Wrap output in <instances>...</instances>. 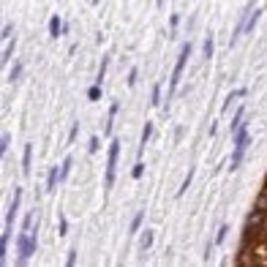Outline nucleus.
<instances>
[{"mask_svg":"<svg viewBox=\"0 0 267 267\" xmlns=\"http://www.w3.org/2000/svg\"><path fill=\"white\" fill-rule=\"evenodd\" d=\"M251 145V134H248V123H240L237 131H235V150H232V161H229V172H237L243 166V158H245V150Z\"/></svg>","mask_w":267,"mask_h":267,"instance_id":"1","label":"nucleus"},{"mask_svg":"<svg viewBox=\"0 0 267 267\" xmlns=\"http://www.w3.org/2000/svg\"><path fill=\"white\" fill-rule=\"evenodd\" d=\"M191 52H193V44H183V46H180L177 63H175V69H172V77H169V96H166L164 109L169 106V101H175V90H177V85H180V77H183V69H185V63H188Z\"/></svg>","mask_w":267,"mask_h":267,"instance_id":"2","label":"nucleus"},{"mask_svg":"<svg viewBox=\"0 0 267 267\" xmlns=\"http://www.w3.org/2000/svg\"><path fill=\"white\" fill-rule=\"evenodd\" d=\"M17 245H19V256H17V264H28V259L36 253V245H38V226H33L30 232H19V240H17Z\"/></svg>","mask_w":267,"mask_h":267,"instance_id":"3","label":"nucleus"},{"mask_svg":"<svg viewBox=\"0 0 267 267\" xmlns=\"http://www.w3.org/2000/svg\"><path fill=\"white\" fill-rule=\"evenodd\" d=\"M117 161H120V139H109V156H106V175H104V188H106V193L115 188Z\"/></svg>","mask_w":267,"mask_h":267,"instance_id":"4","label":"nucleus"},{"mask_svg":"<svg viewBox=\"0 0 267 267\" xmlns=\"http://www.w3.org/2000/svg\"><path fill=\"white\" fill-rule=\"evenodd\" d=\"M14 49H17V38L11 36L9 41H6V46H3V55H0V65H9V63H11V55H14Z\"/></svg>","mask_w":267,"mask_h":267,"instance_id":"5","label":"nucleus"},{"mask_svg":"<svg viewBox=\"0 0 267 267\" xmlns=\"http://www.w3.org/2000/svg\"><path fill=\"white\" fill-rule=\"evenodd\" d=\"M63 28H65V22L57 14H52V19H49V36L52 38H60V36H63Z\"/></svg>","mask_w":267,"mask_h":267,"instance_id":"6","label":"nucleus"},{"mask_svg":"<svg viewBox=\"0 0 267 267\" xmlns=\"http://www.w3.org/2000/svg\"><path fill=\"white\" fill-rule=\"evenodd\" d=\"M117 109H120V104H117V101H112L109 115H106V123H104V134H106V137H109L112 128H115V115H117Z\"/></svg>","mask_w":267,"mask_h":267,"instance_id":"7","label":"nucleus"},{"mask_svg":"<svg viewBox=\"0 0 267 267\" xmlns=\"http://www.w3.org/2000/svg\"><path fill=\"white\" fill-rule=\"evenodd\" d=\"M30 164H33V145H25V150H22V175L25 177L30 175Z\"/></svg>","mask_w":267,"mask_h":267,"instance_id":"8","label":"nucleus"},{"mask_svg":"<svg viewBox=\"0 0 267 267\" xmlns=\"http://www.w3.org/2000/svg\"><path fill=\"white\" fill-rule=\"evenodd\" d=\"M57 180H60V166H52V169L46 172V191H55Z\"/></svg>","mask_w":267,"mask_h":267,"instance_id":"9","label":"nucleus"},{"mask_svg":"<svg viewBox=\"0 0 267 267\" xmlns=\"http://www.w3.org/2000/svg\"><path fill=\"white\" fill-rule=\"evenodd\" d=\"M150 137H153V123H145V128H142V139H139V156L145 153V148H148Z\"/></svg>","mask_w":267,"mask_h":267,"instance_id":"10","label":"nucleus"},{"mask_svg":"<svg viewBox=\"0 0 267 267\" xmlns=\"http://www.w3.org/2000/svg\"><path fill=\"white\" fill-rule=\"evenodd\" d=\"M22 71H25L22 60H19V63H14V65H11V71H9V85H19V77H22Z\"/></svg>","mask_w":267,"mask_h":267,"instance_id":"11","label":"nucleus"},{"mask_svg":"<svg viewBox=\"0 0 267 267\" xmlns=\"http://www.w3.org/2000/svg\"><path fill=\"white\" fill-rule=\"evenodd\" d=\"M153 240H156V235H153V229H145L142 232V237H139V251H148L150 248V245H153Z\"/></svg>","mask_w":267,"mask_h":267,"instance_id":"12","label":"nucleus"},{"mask_svg":"<svg viewBox=\"0 0 267 267\" xmlns=\"http://www.w3.org/2000/svg\"><path fill=\"white\" fill-rule=\"evenodd\" d=\"M243 96H245V88H240V90H232V93H229V96H226V101H224V112H226V109H229V106H232V104H235V101H237V98H243Z\"/></svg>","mask_w":267,"mask_h":267,"instance_id":"13","label":"nucleus"},{"mask_svg":"<svg viewBox=\"0 0 267 267\" xmlns=\"http://www.w3.org/2000/svg\"><path fill=\"white\" fill-rule=\"evenodd\" d=\"M106 69H109V55H104V57H101V65H98V77H96V82H98V85H104V79H106Z\"/></svg>","mask_w":267,"mask_h":267,"instance_id":"14","label":"nucleus"},{"mask_svg":"<svg viewBox=\"0 0 267 267\" xmlns=\"http://www.w3.org/2000/svg\"><path fill=\"white\" fill-rule=\"evenodd\" d=\"M71 156H65V161L60 164V183H65V180H69V175H71Z\"/></svg>","mask_w":267,"mask_h":267,"instance_id":"15","label":"nucleus"},{"mask_svg":"<svg viewBox=\"0 0 267 267\" xmlns=\"http://www.w3.org/2000/svg\"><path fill=\"white\" fill-rule=\"evenodd\" d=\"M243 117H245V104H240V109L235 112V117H232V134L237 131V125L243 123Z\"/></svg>","mask_w":267,"mask_h":267,"instance_id":"16","label":"nucleus"},{"mask_svg":"<svg viewBox=\"0 0 267 267\" xmlns=\"http://www.w3.org/2000/svg\"><path fill=\"white\" fill-rule=\"evenodd\" d=\"M213 57V36H205V44H202V60H210Z\"/></svg>","mask_w":267,"mask_h":267,"instance_id":"17","label":"nucleus"},{"mask_svg":"<svg viewBox=\"0 0 267 267\" xmlns=\"http://www.w3.org/2000/svg\"><path fill=\"white\" fill-rule=\"evenodd\" d=\"M150 104H153V106L161 104V85H158V82H153V90H150Z\"/></svg>","mask_w":267,"mask_h":267,"instance_id":"18","label":"nucleus"},{"mask_svg":"<svg viewBox=\"0 0 267 267\" xmlns=\"http://www.w3.org/2000/svg\"><path fill=\"white\" fill-rule=\"evenodd\" d=\"M226 232H229V226H226V224H221V226H218V232H216V237H213V243H216V245H221L224 240H226Z\"/></svg>","mask_w":267,"mask_h":267,"instance_id":"19","label":"nucleus"},{"mask_svg":"<svg viewBox=\"0 0 267 267\" xmlns=\"http://www.w3.org/2000/svg\"><path fill=\"white\" fill-rule=\"evenodd\" d=\"M9 142H11V134L3 131V137H0V156H6V153H9Z\"/></svg>","mask_w":267,"mask_h":267,"instance_id":"20","label":"nucleus"},{"mask_svg":"<svg viewBox=\"0 0 267 267\" xmlns=\"http://www.w3.org/2000/svg\"><path fill=\"white\" fill-rule=\"evenodd\" d=\"M191 180H193V169L188 172V175H185V180H183V185H180V188H177V196H183V193H185V191H188V188H191Z\"/></svg>","mask_w":267,"mask_h":267,"instance_id":"21","label":"nucleus"},{"mask_svg":"<svg viewBox=\"0 0 267 267\" xmlns=\"http://www.w3.org/2000/svg\"><path fill=\"white\" fill-rule=\"evenodd\" d=\"M142 218H145V213L139 210L137 216H134V221H131V235H137V232H139V226H142Z\"/></svg>","mask_w":267,"mask_h":267,"instance_id":"22","label":"nucleus"},{"mask_svg":"<svg viewBox=\"0 0 267 267\" xmlns=\"http://www.w3.org/2000/svg\"><path fill=\"white\" fill-rule=\"evenodd\" d=\"M11 36H14V22H6V25H3V33H0V38H3V41H9Z\"/></svg>","mask_w":267,"mask_h":267,"instance_id":"23","label":"nucleus"},{"mask_svg":"<svg viewBox=\"0 0 267 267\" xmlns=\"http://www.w3.org/2000/svg\"><path fill=\"white\" fill-rule=\"evenodd\" d=\"M88 98H90V101H98V98H101V85H98V82L88 90Z\"/></svg>","mask_w":267,"mask_h":267,"instance_id":"24","label":"nucleus"},{"mask_svg":"<svg viewBox=\"0 0 267 267\" xmlns=\"http://www.w3.org/2000/svg\"><path fill=\"white\" fill-rule=\"evenodd\" d=\"M65 232H69V221H65V216H60L57 218V235L65 237Z\"/></svg>","mask_w":267,"mask_h":267,"instance_id":"25","label":"nucleus"},{"mask_svg":"<svg viewBox=\"0 0 267 267\" xmlns=\"http://www.w3.org/2000/svg\"><path fill=\"white\" fill-rule=\"evenodd\" d=\"M142 175H145V164H142V161H137V166H134V172H131V177H134V180H139Z\"/></svg>","mask_w":267,"mask_h":267,"instance_id":"26","label":"nucleus"},{"mask_svg":"<svg viewBox=\"0 0 267 267\" xmlns=\"http://www.w3.org/2000/svg\"><path fill=\"white\" fill-rule=\"evenodd\" d=\"M177 25H180V14L175 11V14L169 17V30H172V33H177Z\"/></svg>","mask_w":267,"mask_h":267,"instance_id":"27","label":"nucleus"},{"mask_svg":"<svg viewBox=\"0 0 267 267\" xmlns=\"http://www.w3.org/2000/svg\"><path fill=\"white\" fill-rule=\"evenodd\" d=\"M125 82H128V88H134V85H137V69L128 71V79H125Z\"/></svg>","mask_w":267,"mask_h":267,"instance_id":"28","label":"nucleus"},{"mask_svg":"<svg viewBox=\"0 0 267 267\" xmlns=\"http://www.w3.org/2000/svg\"><path fill=\"white\" fill-rule=\"evenodd\" d=\"M90 153H98V137H90V145H88Z\"/></svg>","mask_w":267,"mask_h":267,"instance_id":"29","label":"nucleus"},{"mask_svg":"<svg viewBox=\"0 0 267 267\" xmlns=\"http://www.w3.org/2000/svg\"><path fill=\"white\" fill-rule=\"evenodd\" d=\"M77 134H79V125L74 123V125H71V134H69V142H74V139H77Z\"/></svg>","mask_w":267,"mask_h":267,"instance_id":"30","label":"nucleus"},{"mask_svg":"<svg viewBox=\"0 0 267 267\" xmlns=\"http://www.w3.org/2000/svg\"><path fill=\"white\" fill-rule=\"evenodd\" d=\"M65 264H77V251H69V259H65Z\"/></svg>","mask_w":267,"mask_h":267,"instance_id":"31","label":"nucleus"},{"mask_svg":"<svg viewBox=\"0 0 267 267\" xmlns=\"http://www.w3.org/2000/svg\"><path fill=\"white\" fill-rule=\"evenodd\" d=\"M156 6H164V0H156Z\"/></svg>","mask_w":267,"mask_h":267,"instance_id":"32","label":"nucleus"},{"mask_svg":"<svg viewBox=\"0 0 267 267\" xmlns=\"http://www.w3.org/2000/svg\"><path fill=\"white\" fill-rule=\"evenodd\" d=\"M93 3H98V0H93Z\"/></svg>","mask_w":267,"mask_h":267,"instance_id":"33","label":"nucleus"}]
</instances>
